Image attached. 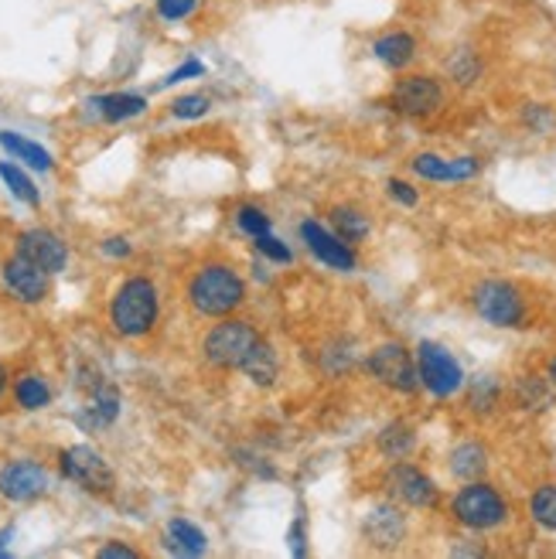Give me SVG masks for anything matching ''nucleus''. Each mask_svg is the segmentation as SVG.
<instances>
[{
    "mask_svg": "<svg viewBox=\"0 0 556 559\" xmlns=\"http://www.w3.org/2000/svg\"><path fill=\"white\" fill-rule=\"evenodd\" d=\"M242 372H246V379L253 382V385H263V389H270L273 382H276V376H281V361H276V352L260 338V345L246 355V361H242Z\"/></svg>",
    "mask_w": 556,
    "mask_h": 559,
    "instance_id": "6ab92c4d",
    "label": "nucleus"
},
{
    "mask_svg": "<svg viewBox=\"0 0 556 559\" xmlns=\"http://www.w3.org/2000/svg\"><path fill=\"white\" fill-rule=\"evenodd\" d=\"M530 512L533 519L549 528V533H556V485H543L533 498H530Z\"/></svg>",
    "mask_w": 556,
    "mask_h": 559,
    "instance_id": "cd10ccee",
    "label": "nucleus"
},
{
    "mask_svg": "<svg viewBox=\"0 0 556 559\" xmlns=\"http://www.w3.org/2000/svg\"><path fill=\"white\" fill-rule=\"evenodd\" d=\"M209 109H212V99L205 93H188V96H178L171 103V114L178 120H202Z\"/></svg>",
    "mask_w": 556,
    "mask_h": 559,
    "instance_id": "c85d7f7f",
    "label": "nucleus"
},
{
    "mask_svg": "<svg viewBox=\"0 0 556 559\" xmlns=\"http://www.w3.org/2000/svg\"><path fill=\"white\" fill-rule=\"evenodd\" d=\"M549 382H553V385H556V358H553V361H549Z\"/></svg>",
    "mask_w": 556,
    "mask_h": 559,
    "instance_id": "37998d69",
    "label": "nucleus"
},
{
    "mask_svg": "<svg viewBox=\"0 0 556 559\" xmlns=\"http://www.w3.org/2000/svg\"><path fill=\"white\" fill-rule=\"evenodd\" d=\"M413 171L427 178V181H468L478 175V157H437V154H416L413 157Z\"/></svg>",
    "mask_w": 556,
    "mask_h": 559,
    "instance_id": "2eb2a0df",
    "label": "nucleus"
},
{
    "mask_svg": "<svg viewBox=\"0 0 556 559\" xmlns=\"http://www.w3.org/2000/svg\"><path fill=\"white\" fill-rule=\"evenodd\" d=\"M0 178H4V185L11 188V194H14V199H21L24 205H38V202H42V199H38V188L32 185V178H27L17 164L0 160Z\"/></svg>",
    "mask_w": 556,
    "mask_h": 559,
    "instance_id": "a878e982",
    "label": "nucleus"
},
{
    "mask_svg": "<svg viewBox=\"0 0 556 559\" xmlns=\"http://www.w3.org/2000/svg\"><path fill=\"white\" fill-rule=\"evenodd\" d=\"M522 123L530 127V130H536V133H546V130H553V123H556V114H553L549 106H543V103H533V106H525Z\"/></svg>",
    "mask_w": 556,
    "mask_h": 559,
    "instance_id": "2f4dec72",
    "label": "nucleus"
},
{
    "mask_svg": "<svg viewBox=\"0 0 556 559\" xmlns=\"http://www.w3.org/2000/svg\"><path fill=\"white\" fill-rule=\"evenodd\" d=\"M482 72H485V66H482V59H478V51L475 48H458L451 59H448V75H451V82H458V86H475V82L482 79Z\"/></svg>",
    "mask_w": 556,
    "mask_h": 559,
    "instance_id": "b1692460",
    "label": "nucleus"
},
{
    "mask_svg": "<svg viewBox=\"0 0 556 559\" xmlns=\"http://www.w3.org/2000/svg\"><path fill=\"white\" fill-rule=\"evenodd\" d=\"M471 304H475L478 318L492 328H519L525 321V300L506 280H485V284H478L475 294H471Z\"/></svg>",
    "mask_w": 556,
    "mask_h": 559,
    "instance_id": "423d86ee",
    "label": "nucleus"
},
{
    "mask_svg": "<svg viewBox=\"0 0 556 559\" xmlns=\"http://www.w3.org/2000/svg\"><path fill=\"white\" fill-rule=\"evenodd\" d=\"M4 389H8V369L0 366V396H4Z\"/></svg>",
    "mask_w": 556,
    "mask_h": 559,
    "instance_id": "79ce46f5",
    "label": "nucleus"
},
{
    "mask_svg": "<svg viewBox=\"0 0 556 559\" xmlns=\"http://www.w3.org/2000/svg\"><path fill=\"white\" fill-rule=\"evenodd\" d=\"M366 533H369V539L376 543V546H397L400 539H403V533H406V522H403V515L397 512V509H389V506H382V509H372L369 512V519H366Z\"/></svg>",
    "mask_w": 556,
    "mask_h": 559,
    "instance_id": "a211bd4d",
    "label": "nucleus"
},
{
    "mask_svg": "<svg viewBox=\"0 0 556 559\" xmlns=\"http://www.w3.org/2000/svg\"><path fill=\"white\" fill-rule=\"evenodd\" d=\"M257 345H260V334L253 324L239 321V318H226L205 334L202 352L209 358V366H215V369H242L246 355Z\"/></svg>",
    "mask_w": 556,
    "mask_h": 559,
    "instance_id": "20e7f679",
    "label": "nucleus"
},
{
    "mask_svg": "<svg viewBox=\"0 0 556 559\" xmlns=\"http://www.w3.org/2000/svg\"><path fill=\"white\" fill-rule=\"evenodd\" d=\"M17 257L32 260L45 273H59L69 263V249L59 236L48 233V229H27L17 236Z\"/></svg>",
    "mask_w": 556,
    "mask_h": 559,
    "instance_id": "9b49d317",
    "label": "nucleus"
},
{
    "mask_svg": "<svg viewBox=\"0 0 556 559\" xmlns=\"http://www.w3.org/2000/svg\"><path fill=\"white\" fill-rule=\"evenodd\" d=\"M488 471V454L482 443H461L451 454V474L461 481H475Z\"/></svg>",
    "mask_w": 556,
    "mask_h": 559,
    "instance_id": "412c9836",
    "label": "nucleus"
},
{
    "mask_svg": "<svg viewBox=\"0 0 556 559\" xmlns=\"http://www.w3.org/2000/svg\"><path fill=\"white\" fill-rule=\"evenodd\" d=\"M48 488V474L35 461H14L0 471V495L11 501H32Z\"/></svg>",
    "mask_w": 556,
    "mask_h": 559,
    "instance_id": "ddd939ff",
    "label": "nucleus"
},
{
    "mask_svg": "<svg viewBox=\"0 0 556 559\" xmlns=\"http://www.w3.org/2000/svg\"><path fill=\"white\" fill-rule=\"evenodd\" d=\"M188 300H191L194 311L205 314V318H226L246 300V284L233 266L212 263V266H202L191 276Z\"/></svg>",
    "mask_w": 556,
    "mask_h": 559,
    "instance_id": "f257e3e1",
    "label": "nucleus"
},
{
    "mask_svg": "<svg viewBox=\"0 0 556 559\" xmlns=\"http://www.w3.org/2000/svg\"><path fill=\"white\" fill-rule=\"evenodd\" d=\"M0 147H4L14 160H24L27 167H35V171H51V154L42 144H35V140L4 130L0 133Z\"/></svg>",
    "mask_w": 556,
    "mask_h": 559,
    "instance_id": "aec40b11",
    "label": "nucleus"
},
{
    "mask_svg": "<svg viewBox=\"0 0 556 559\" xmlns=\"http://www.w3.org/2000/svg\"><path fill=\"white\" fill-rule=\"evenodd\" d=\"M331 222H335V233L352 246V242H363L366 236H369V218L358 212V209H352V205H342V209H335L331 212Z\"/></svg>",
    "mask_w": 556,
    "mask_h": 559,
    "instance_id": "393cba45",
    "label": "nucleus"
},
{
    "mask_svg": "<svg viewBox=\"0 0 556 559\" xmlns=\"http://www.w3.org/2000/svg\"><path fill=\"white\" fill-rule=\"evenodd\" d=\"M366 366H369L372 379H379L386 389H397V393H413V389L421 385V372H416L413 355L403 345H397V342L379 345L369 355Z\"/></svg>",
    "mask_w": 556,
    "mask_h": 559,
    "instance_id": "1a4fd4ad",
    "label": "nucleus"
},
{
    "mask_svg": "<svg viewBox=\"0 0 556 559\" xmlns=\"http://www.w3.org/2000/svg\"><path fill=\"white\" fill-rule=\"evenodd\" d=\"M4 287L24 304H38L48 294V273L42 266H35L32 260L14 257L4 263Z\"/></svg>",
    "mask_w": 556,
    "mask_h": 559,
    "instance_id": "4468645a",
    "label": "nucleus"
},
{
    "mask_svg": "<svg viewBox=\"0 0 556 559\" xmlns=\"http://www.w3.org/2000/svg\"><path fill=\"white\" fill-rule=\"evenodd\" d=\"M519 393H522V400L530 403L533 409L549 406V393H546V385H543L540 379H522V382H519Z\"/></svg>",
    "mask_w": 556,
    "mask_h": 559,
    "instance_id": "72a5a7b5",
    "label": "nucleus"
},
{
    "mask_svg": "<svg viewBox=\"0 0 556 559\" xmlns=\"http://www.w3.org/2000/svg\"><path fill=\"white\" fill-rule=\"evenodd\" d=\"M372 55L393 72H403L416 59V38L410 32H386L372 41Z\"/></svg>",
    "mask_w": 556,
    "mask_h": 559,
    "instance_id": "dca6fc26",
    "label": "nucleus"
},
{
    "mask_svg": "<svg viewBox=\"0 0 556 559\" xmlns=\"http://www.w3.org/2000/svg\"><path fill=\"white\" fill-rule=\"evenodd\" d=\"M209 546L205 533L199 525H191L188 519H171L168 522V549L181 556H202Z\"/></svg>",
    "mask_w": 556,
    "mask_h": 559,
    "instance_id": "4be33fe9",
    "label": "nucleus"
},
{
    "mask_svg": "<svg viewBox=\"0 0 556 559\" xmlns=\"http://www.w3.org/2000/svg\"><path fill=\"white\" fill-rule=\"evenodd\" d=\"M498 400V382L488 376H478L475 385H471V409L475 413H488Z\"/></svg>",
    "mask_w": 556,
    "mask_h": 559,
    "instance_id": "7c9ffc66",
    "label": "nucleus"
},
{
    "mask_svg": "<svg viewBox=\"0 0 556 559\" xmlns=\"http://www.w3.org/2000/svg\"><path fill=\"white\" fill-rule=\"evenodd\" d=\"M386 491L410 509H430L437 501V485L421 467H413L406 461H393V467L386 471Z\"/></svg>",
    "mask_w": 556,
    "mask_h": 559,
    "instance_id": "9d476101",
    "label": "nucleus"
},
{
    "mask_svg": "<svg viewBox=\"0 0 556 559\" xmlns=\"http://www.w3.org/2000/svg\"><path fill=\"white\" fill-rule=\"evenodd\" d=\"M386 188H389V199H393V202H400V205H406V209L416 205V191H413L406 181H397V178H393Z\"/></svg>",
    "mask_w": 556,
    "mask_h": 559,
    "instance_id": "e433bc0d",
    "label": "nucleus"
},
{
    "mask_svg": "<svg viewBox=\"0 0 556 559\" xmlns=\"http://www.w3.org/2000/svg\"><path fill=\"white\" fill-rule=\"evenodd\" d=\"M157 287L147 276H130L109 304V321L123 338H141L157 324Z\"/></svg>",
    "mask_w": 556,
    "mask_h": 559,
    "instance_id": "f03ea898",
    "label": "nucleus"
},
{
    "mask_svg": "<svg viewBox=\"0 0 556 559\" xmlns=\"http://www.w3.org/2000/svg\"><path fill=\"white\" fill-rule=\"evenodd\" d=\"M194 8H199V0H157V14L164 21H185Z\"/></svg>",
    "mask_w": 556,
    "mask_h": 559,
    "instance_id": "473e14b6",
    "label": "nucleus"
},
{
    "mask_svg": "<svg viewBox=\"0 0 556 559\" xmlns=\"http://www.w3.org/2000/svg\"><path fill=\"white\" fill-rule=\"evenodd\" d=\"M451 512L464 528H475V533H488V528H498L509 519V506L506 498L498 495L492 485L485 481H468L454 501H451Z\"/></svg>",
    "mask_w": 556,
    "mask_h": 559,
    "instance_id": "7ed1b4c3",
    "label": "nucleus"
},
{
    "mask_svg": "<svg viewBox=\"0 0 556 559\" xmlns=\"http://www.w3.org/2000/svg\"><path fill=\"white\" fill-rule=\"evenodd\" d=\"M90 114L106 120V123H120V120H130V117H141L147 109V99L137 96V93H106V96H96L86 103Z\"/></svg>",
    "mask_w": 556,
    "mask_h": 559,
    "instance_id": "f3484780",
    "label": "nucleus"
},
{
    "mask_svg": "<svg viewBox=\"0 0 556 559\" xmlns=\"http://www.w3.org/2000/svg\"><path fill=\"white\" fill-rule=\"evenodd\" d=\"M14 396H17V403H21L24 409H42V406H48V400H51V389H48V382H45L42 376H24V379H17V385H14Z\"/></svg>",
    "mask_w": 556,
    "mask_h": 559,
    "instance_id": "bb28decb",
    "label": "nucleus"
},
{
    "mask_svg": "<svg viewBox=\"0 0 556 559\" xmlns=\"http://www.w3.org/2000/svg\"><path fill=\"white\" fill-rule=\"evenodd\" d=\"M14 539V528H4V533H0V556H8V543Z\"/></svg>",
    "mask_w": 556,
    "mask_h": 559,
    "instance_id": "a19ab883",
    "label": "nucleus"
},
{
    "mask_svg": "<svg viewBox=\"0 0 556 559\" xmlns=\"http://www.w3.org/2000/svg\"><path fill=\"white\" fill-rule=\"evenodd\" d=\"M257 249H260L267 260H273V263H291V249L281 239H273L270 233L267 236H257Z\"/></svg>",
    "mask_w": 556,
    "mask_h": 559,
    "instance_id": "f704fd0d",
    "label": "nucleus"
},
{
    "mask_svg": "<svg viewBox=\"0 0 556 559\" xmlns=\"http://www.w3.org/2000/svg\"><path fill=\"white\" fill-rule=\"evenodd\" d=\"M291 546H294V556H304V552H308V549H304V519H297L294 522V528H291Z\"/></svg>",
    "mask_w": 556,
    "mask_h": 559,
    "instance_id": "ea45409f",
    "label": "nucleus"
},
{
    "mask_svg": "<svg viewBox=\"0 0 556 559\" xmlns=\"http://www.w3.org/2000/svg\"><path fill=\"white\" fill-rule=\"evenodd\" d=\"M103 253H106V257L123 260V257H130V242H127V239H120V236H114V239H106V242H103Z\"/></svg>",
    "mask_w": 556,
    "mask_h": 559,
    "instance_id": "58836bf2",
    "label": "nucleus"
},
{
    "mask_svg": "<svg viewBox=\"0 0 556 559\" xmlns=\"http://www.w3.org/2000/svg\"><path fill=\"white\" fill-rule=\"evenodd\" d=\"M386 103L400 117L427 120V117L440 114V106H443V86H440L437 75H427V72L403 75V79L393 82V90H389Z\"/></svg>",
    "mask_w": 556,
    "mask_h": 559,
    "instance_id": "39448f33",
    "label": "nucleus"
},
{
    "mask_svg": "<svg viewBox=\"0 0 556 559\" xmlns=\"http://www.w3.org/2000/svg\"><path fill=\"white\" fill-rule=\"evenodd\" d=\"M96 556H99V559H137V549H130V546H123V543H109V546H103Z\"/></svg>",
    "mask_w": 556,
    "mask_h": 559,
    "instance_id": "4c0bfd02",
    "label": "nucleus"
},
{
    "mask_svg": "<svg viewBox=\"0 0 556 559\" xmlns=\"http://www.w3.org/2000/svg\"><path fill=\"white\" fill-rule=\"evenodd\" d=\"M300 239L308 242V249H311V253H315L324 266L342 270V273L355 270V253H352V246H348L339 233H328L324 226H318V222H304V226H300Z\"/></svg>",
    "mask_w": 556,
    "mask_h": 559,
    "instance_id": "f8f14e48",
    "label": "nucleus"
},
{
    "mask_svg": "<svg viewBox=\"0 0 556 559\" xmlns=\"http://www.w3.org/2000/svg\"><path fill=\"white\" fill-rule=\"evenodd\" d=\"M236 222H239V229H242V233H249L253 239L270 233V218H267V212H263V209H257V205H242V209L236 212Z\"/></svg>",
    "mask_w": 556,
    "mask_h": 559,
    "instance_id": "c756f323",
    "label": "nucleus"
},
{
    "mask_svg": "<svg viewBox=\"0 0 556 559\" xmlns=\"http://www.w3.org/2000/svg\"><path fill=\"white\" fill-rule=\"evenodd\" d=\"M416 372H421V385H427L430 393L440 400L454 396L464 385V372L458 366V358L434 342H424L421 348H416Z\"/></svg>",
    "mask_w": 556,
    "mask_h": 559,
    "instance_id": "6e6552de",
    "label": "nucleus"
},
{
    "mask_svg": "<svg viewBox=\"0 0 556 559\" xmlns=\"http://www.w3.org/2000/svg\"><path fill=\"white\" fill-rule=\"evenodd\" d=\"M413 447H416V433H413L410 424H403V419L389 424L379 433V454L389 457V461H406L413 454Z\"/></svg>",
    "mask_w": 556,
    "mask_h": 559,
    "instance_id": "5701e85b",
    "label": "nucleus"
},
{
    "mask_svg": "<svg viewBox=\"0 0 556 559\" xmlns=\"http://www.w3.org/2000/svg\"><path fill=\"white\" fill-rule=\"evenodd\" d=\"M59 467H62V474L69 481H75L79 488H86V491H96V495L114 491V485H117L114 467L103 461L99 451H93V447H86V443H75V447H69V451H62Z\"/></svg>",
    "mask_w": 556,
    "mask_h": 559,
    "instance_id": "0eeeda50",
    "label": "nucleus"
},
{
    "mask_svg": "<svg viewBox=\"0 0 556 559\" xmlns=\"http://www.w3.org/2000/svg\"><path fill=\"white\" fill-rule=\"evenodd\" d=\"M194 75H205V66H202L199 59H188L181 69H175L168 79H164L161 86H175V82H185V79H194Z\"/></svg>",
    "mask_w": 556,
    "mask_h": 559,
    "instance_id": "c9c22d12",
    "label": "nucleus"
}]
</instances>
